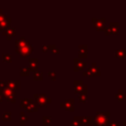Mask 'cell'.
Listing matches in <instances>:
<instances>
[{"label":"cell","instance_id":"obj_16","mask_svg":"<svg viewBox=\"0 0 126 126\" xmlns=\"http://www.w3.org/2000/svg\"><path fill=\"white\" fill-rule=\"evenodd\" d=\"M11 117H12V113L10 111H6L2 114V119L4 121H10L11 120Z\"/></svg>","mask_w":126,"mask_h":126},{"label":"cell","instance_id":"obj_1","mask_svg":"<svg viewBox=\"0 0 126 126\" xmlns=\"http://www.w3.org/2000/svg\"><path fill=\"white\" fill-rule=\"evenodd\" d=\"M15 46H16V51L22 56V57H27V56H29L32 52V50H33V48H32V46L30 44V42H28V41H26V39L24 38V37H21L20 39H18L17 41H16V43H15Z\"/></svg>","mask_w":126,"mask_h":126},{"label":"cell","instance_id":"obj_17","mask_svg":"<svg viewBox=\"0 0 126 126\" xmlns=\"http://www.w3.org/2000/svg\"><path fill=\"white\" fill-rule=\"evenodd\" d=\"M20 74L21 76H29L30 75V69L26 67H21L20 68Z\"/></svg>","mask_w":126,"mask_h":126},{"label":"cell","instance_id":"obj_21","mask_svg":"<svg viewBox=\"0 0 126 126\" xmlns=\"http://www.w3.org/2000/svg\"><path fill=\"white\" fill-rule=\"evenodd\" d=\"M78 97H79V99L82 101V102H84L86 99H87V94L84 93V94H78Z\"/></svg>","mask_w":126,"mask_h":126},{"label":"cell","instance_id":"obj_3","mask_svg":"<svg viewBox=\"0 0 126 126\" xmlns=\"http://www.w3.org/2000/svg\"><path fill=\"white\" fill-rule=\"evenodd\" d=\"M3 96L10 102L14 103L16 101V95H15V92L10 90V89H5L3 92Z\"/></svg>","mask_w":126,"mask_h":126},{"label":"cell","instance_id":"obj_12","mask_svg":"<svg viewBox=\"0 0 126 126\" xmlns=\"http://www.w3.org/2000/svg\"><path fill=\"white\" fill-rule=\"evenodd\" d=\"M32 101V99H31V98H24V99H21V103H20V105H21V107H24L25 109L30 105V103Z\"/></svg>","mask_w":126,"mask_h":126},{"label":"cell","instance_id":"obj_24","mask_svg":"<svg viewBox=\"0 0 126 126\" xmlns=\"http://www.w3.org/2000/svg\"><path fill=\"white\" fill-rule=\"evenodd\" d=\"M71 126H79V122H78L76 119H74V120L71 122Z\"/></svg>","mask_w":126,"mask_h":126},{"label":"cell","instance_id":"obj_10","mask_svg":"<svg viewBox=\"0 0 126 126\" xmlns=\"http://www.w3.org/2000/svg\"><path fill=\"white\" fill-rule=\"evenodd\" d=\"M11 23V18H6L3 22L0 23V31H5L9 28V25Z\"/></svg>","mask_w":126,"mask_h":126},{"label":"cell","instance_id":"obj_5","mask_svg":"<svg viewBox=\"0 0 126 126\" xmlns=\"http://www.w3.org/2000/svg\"><path fill=\"white\" fill-rule=\"evenodd\" d=\"M61 106L68 111H74V99L65 100L63 103H61Z\"/></svg>","mask_w":126,"mask_h":126},{"label":"cell","instance_id":"obj_2","mask_svg":"<svg viewBox=\"0 0 126 126\" xmlns=\"http://www.w3.org/2000/svg\"><path fill=\"white\" fill-rule=\"evenodd\" d=\"M34 99H35V102H36L37 106H44L47 103L51 102V98H48L44 94H34Z\"/></svg>","mask_w":126,"mask_h":126},{"label":"cell","instance_id":"obj_13","mask_svg":"<svg viewBox=\"0 0 126 126\" xmlns=\"http://www.w3.org/2000/svg\"><path fill=\"white\" fill-rule=\"evenodd\" d=\"M79 56L80 57H86L87 56V46L81 45L79 47Z\"/></svg>","mask_w":126,"mask_h":126},{"label":"cell","instance_id":"obj_15","mask_svg":"<svg viewBox=\"0 0 126 126\" xmlns=\"http://www.w3.org/2000/svg\"><path fill=\"white\" fill-rule=\"evenodd\" d=\"M33 79L35 80V81H41L42 79H43V74H42V72H40V71H35L34 73H33Z\"/></svg>","mask_w":126,"mask_h":126},{"label":"cell","instance_id":"obj_7","mask_svg":"<svg viewBox=\"0 0 126 126\" xmlns=\"http://www.w3.org/2000/svg\"><path fill=\"white\" fill-rule=\"evenodd\" d=\"M3 34L6 36L7 39H11L16 34V31L14 28H8L5 31H3Z\"/></svg>","mask_w":126,"mask_h":126},{"label":"cell","instance_id":"obj_11","mask_svg":"<svg viewBox=\"0 0 126 126\" xmlns=\"http://www.w3.org/2000/svg\"><path fill=\"white\" fill-rule=\"evenodd\" d=\"M37 108H38V106H37V104L33 101V99H32V101L30 103V105L26 108V110L27 111H30V112H35V111H37Z\"/></svg>","mask_w":126,"mask_h":126},{"label":"cell","instance_id":"obj_25","mask_svg":"<svg viewBox=\"0 0 126 126\" xmlns=\"http://www.w3.org/2000/svg\"><path fill=\"white\" fill-rule=\"evenodd\" d=\"M2 95H3V94H2V91L0 90V103L2 102Z\"/></svg>","mask_w":126,"mask_h":126},{"label":"cell","instance_id":"obj_4","mask_svg":"<svg viewBox=\"0 0 126 126\" xmlns=\"http://www.w3.org/2000/svg\"><path fill=\"white\" fill-rule=\"evenodd\" d=\"M20 81H16V80H10L8 82H6V89H10L12 91H15V90H19L20 89Z\"/></svg>","mask_w":126,"mask_h":126},{"label":"cell","instance_id":"obj_6","mask_svg":"<svg viewBox=\"0 0 126 126\" xmlns=\"http://www.w3.org/2000/svg\"><path fill=\"white\" fill-rule=\"evenodd\" d=\"M83 90H86V86L83 85L82 81H75L74 83V91L77 94H81V92Z\"/></svg>","mask_w":126,"mask_h":126},{"label":"cell","instance_id":"obj_22","mask_svg":"<svg viewBox=\"0 0 126 126\" xmlns=\"http://www.w3.org/2000/svg\"><path fill=\"white\" fill-rule=\"evenodd\" d=\"M48 76H49L50 79L53 80V81L56 79V75H55V73H53V72H48Z\"/></svg>","mask_w":126,"mask_h":126},{"label":"cell","instance_id":"obj_18","mask_svg":"<svg viewBox=\"0 0 126 126\" xmlns=\"http://www.w3.org/2000/svg\"><path fill=\"white\" fill-rule=\"evenodd\" d=\"M20 116H21V118H20V124L23 126V125L28 121V117L26 116V114H25L24 112H21V113H20Z\"/></svg>","mask_w":126,"mask_h":126},{"label":"cell","instance_id":"obj_23","mask_svg":"<svg viewBox=\"0 0 126 126\" xmlns=\"http://www.w3.org/2000/svg\"><path fill=\"white\" fill-rule=\"evenodd\" d=\"M6 88V82H3V81H0V90H5Z\"/></svg>","mask_w":126,"mask_h":126},{"label":"cell","instance_id":"obj_20","mask_svg":"<svg viewBox=\"0 0 126 126\" xmlns=\"http://www.w3.org/2000/svg\"><path fill=\"white\" fill-rule=\"evenodd\" d=\"M55 45H52V44H48V45H43V47H42V50L44 51V52H46L47 50H49V49H51L52 50V48L54 47Z\"/></svg>","mask_w":126,"mask_h":126},{"label":"cell","instance_id":"obj_14","mask_svg":"<svg viewBox=\"0 0 126 126\" xmlns=\"http://www.w3.org/2000/svg\"><path fill=\"white\" fill-rule=\"evenodd\" d=\"M42 123L45 126H49L52 124V118L51 116H43L42 117Z\"/></svg>","mask_w":126,"mask_h":126},{"label":"cell","instance_id":"obj_8","mask_svg":"<svg viewBox=\"0 0 126 126\" xmlns=\"http://www.w3.org/2000/svg\"><path fill=\"white\" fill-rule=\"evenodd\" d=\"M37 62H38L37 58H31L29 60V65H30L29 69L32 71H34V72L37 71Z\"/></svg>","mask_w":126,"mask_h":126},{"label":"cell","instance_id":"obj_9","mask_svg":"<svg viewBox=\"0 0 126 126\" xmlns=\"http://www.w3.org/2000/svg\"><path fill=\"white\" fill-rule=\"evenodd\" d=\"M74 65H75V67H74L75 70L78 71V70H81V69H83L85 67V62L83 60H81V59L76 58V59H74Z\"/></svg>","mask_w":126,"mask_h":126},{"label":"cell","instance_id":"obj_19","mask_svg":"<svg viewBox=\"0 0 126 126\" xmlns=\"http://www.w3.org/2000/svg\"><path fill=\"white\" fill-rule=\"evenodd\" d=\"M2 59H3V61L10 63V62L12 61V57H11V54H9V53H4V54L2 55Z\"/></svg>","mask_w":126,"mask_h":126}]
</instances>
